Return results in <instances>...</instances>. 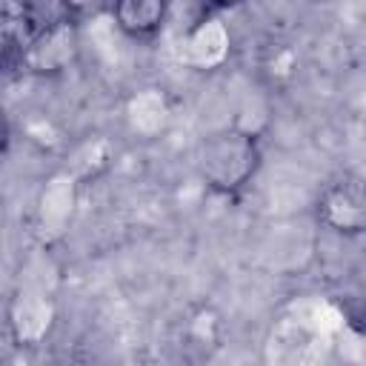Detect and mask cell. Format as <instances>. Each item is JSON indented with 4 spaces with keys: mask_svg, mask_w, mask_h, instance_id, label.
Returning <instances> with one entry per match:
<instances>
[{
    "mask_svg": "<svg viewBox=\"0 0 366 366\" xmlns=\"http://www.w3.org/2000/svg\"><path fill=\"white\" fill-rule=\"evenodd\" d=\"M200 3L209 6V9H217V11H220V9H232V6H237L240 0H200Z\"/></svg>",
    "mask_w": 366,
    "mask_h": 366,
    "instance_id": "9",
    "label": "cell"
},
{
    "mask_svg": "<svg viewBox=\"0 0 366 366\" xmlns=\"http://www.w3.org/2000/svg\"><path fill=\"white\" fill-rule=\"evenodd\" d=\"M6 149H9V126H6V120L0 117V157L6 154Z\"/></svg>",
    "mask_w": 366,
    "mask_h": 366,
    "instance_id": "10",
    "label": "cell"
},
{
    "mask_svg": "<svg viewBox=\"0 0 366 366\" xmlns=\"http://www.w3.org/2000/svg\"><path fill=\"white\" fill-rule=\"evenodd\" d=\"M263 152L257 134L240 126L214 132L200 146V177L217 194H237L260 169Z\"/></svg>",
    "mask_w": 366,
    "mask_h": 366,
    "instance_id": "1",
    "label": "cell"
},
{
    "mask_svg": "<svg viewBox=\"0 0 366 366\" xmlns=\"http://www.w3.org/2000/svg\"><path fill=\"white\" fill-rule=\"evenodd\" d=\"M317 223L335 234L357 237L366 229V189L357 174L332 180L317 197Z\"/></svg>",
    "mask_w": 366,
    "mask_h": 366,
    "instance_id": "3",
    "label": "cell"
},
{
    "mask_svg": "<svg viewBox=\"0 0 366 366\" xmlns=\"http://www.w3.org/2000/svg\"><path fill=\"white\" fill-rule=\"evenodd\" d=\"M57 6H60V14H69L80 23V20H89V17H97L100 11H106L112 6V0H57Z\"/></svg>",
    "mask_w": 366,
    "mask_h": 366,
    "instance_id": "8",
    "label": "cell"
},
{
    "mask_svg": "<svg viewBox=\"0 0 366 366\" xmlns=\"http://www.w3.org/2000/svg\"><path fill=\"white\" fill-rule=\"evenodd\" d=\"M3 54H6V40H0V69H3Z\"/></svg>",
    "mask_w": 366,
    "mask_h": 366,
    "instance_id": "11",
    "label": "cell"
},
{
    "mask_svg": "<svg viewBox=\"0 0 366 366\" xmlns=\"http://www.w3.org/2000/svg\"><path fill=\"white\" fill-rule=\"evenodd\" d=\"M109 11L126 37L149 40L169 20V0H112Z\"/></svg>",
    "mask_w": 366,
    "mask_h": 366,
    "instance_id": "6",
    "label": "cell"
},
{
    "mask_svg": "<svg viewBox=\"0 0 366 366\" xmlns=\"http://www.w3.org/2000/svg\"><path fill=\"white\" fill-rule=\"evenodd\" d=\"M23 20H29L26 0H0V40H17L20 43V29Z\"/></svg>",
    "mask_w": 366,
    "mask_h": 366,
    "instance_id": "7",
    "label": "cell"
},
{
    "mask_svg": "<svg viewBox=\"0 0 366 366\" xmlns=\"http://www.w3.org/2000/svg\"><path fill=\"white\" fill-rule=\"evenodd\" d=\"M54 323V303L40 289H17L9 306V329L17 346H37Z\"/></svg>",
    "mask_w": 366,
    "mask_h": 366,
    "instance_id": "4",
    "label": "cell"
},
{
    "mask_svg": "<svg viewBox=\"0 0 366 366\" xmlns=\"http://www.w3.org/2000/svg\"><path fill=\"white\" fill-rule=\"evenodd\" d=\"M80 57V23L69 14H54L20 43V66L31 77H57Z\"/></svg>",
    "mask_w": 366,
    "mask_h": 366,
    "instance_id": "2",
    "label": "cell"
},
{
    "mask_svg": "<svg viewBox=\"0 0 366 366\" xmlns=\"http://www.w3.org/2000/svg\"><path fill=\"white\" fill-rule=\"evenodd\" d=\"M232 51V34L220 17H203L180 43V60L194 71H214Z\"/></svg>",
    "mask_w": 366,
    "mask_h": 366,
    "instance_id": "5",
    "label": "cell"
}]
</instances>
